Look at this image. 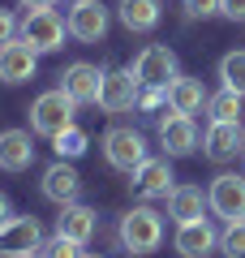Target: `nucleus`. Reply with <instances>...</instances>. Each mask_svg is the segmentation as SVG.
Here are the masks:
<instances>
[{"instance_id": "nucleus-18", "label": "nucleus", "mask_w": 245, "mask_h": 258, "mask_svg": "<svg viewBox=\"0 0 245 258\" xmlns=\"http://www.w3.org/2000/svg\"><path fill=\"white\" fill-rule=\"evenodd\" d=\"M35 164V142H30L26 129H5L0 134V168L5 172H22V168Z\"/></svg>"}, {"instance_id": "nucleus-26", "label": "nucleus", "mask_w": 245, "mask_h": 258, "mask_svg": "<svg viewBox=\"0 0 245 258\" xmlns=\"http://www.w3.org/2000/svg\"><path fill=\"white\" fill-rule=\"evenodd\" d=\"M43 258H82V245L56 232L52 241H43Z\"/></svg>"}, {"instance_id": "nucleus-6", "label": "nucleus", "mask_w": 245, "mask_h": 258, "mask_svg": "<svg viewBox=\"0 0 245 258\" xmlns=\"http://www.w3.org/2000/svg\"><path fill=\"white\" fill-rule=\"evenodd\" d=\"M129 74L138 78V86H168L176 78V52L163 43H146Z\"/></svg>"}, {"instance_id": "nucleus-7", "label": "nucleus", "mask_w": 245, "mask_h": 258, "mask_svg": "<svg viewBox=\"0 0 245 258\" xmlns=\"http://www.w3.org/2000/svg\"><path fill=\"white\" fill-rule=\"evenodd\" d=\"M207 203H211V211H215L224 224L245 220V176L219 172L215 181H211V189H207Z\"/></svg>"}, {"instance_id": "nucleus-12", "label": "nucleus", "mask_w": 245, "mask_h": 258, "mask_svg": "<svg viewBox=\"0 0 245 258\" xmlns=\"http://www.w3.org/2000/svg\"><path fill=\"white\" fill-rule=\"evenodd\" d=\"M176 254L181 258H207L211 249L219 245V232H215V224L202 215V220H185V224H176Z\"/></svg>"}, {"instance_id": "nucleus-20", "label": "nucleus", "mask_w": 245, "mask_h": 258, "mask_svg": "<svg viewBox=\"0 0 245 258\" xmlns=\"http://www.w3.org/2000/svg\"><path fill=\"white\" fill-rule=\"evenodd\" d=\"M207 194H202V185H176L172 194H168V215H172L176 224L185 220H202V211H207Z\"/></svg>"}, {"instance_id": "nucleus-13", "label": "nucleus", "mask_w": 245, "mask_h": 258, "mask_svg": "<svg viewBox=\"0 0 245 258\" xmlns=\"http://www.w3.org/2000/svg\"><path fill=\"white\" fill-rule=\"evenodd\" d=\"M159 142H163L168 155H190L198 147V125H194V116L168 108V116L159 120Z\"/></svg>"}, {"instance_id": "nucleus-3", "label": "nucleus", "mask_w": 245, "mask_h": 258, "mask_svg": "<svg viewBox=\"0 0 245 258\" xmlns=\"http://www.w3.org/2000/svg\"><path fill=\"white\" fill-rule=\"evenodd\" d=\"M73 108H78V103H73L60 86H56V91H43L35 103H30V129L43 134V138H56L60 129L73 125Z\"/></svg>"}, {"instance_id": "nucleus-21", "label": "nucleus", "mask_w": 245, "mask_h": 258, "mask_svg": "<svg viewBox=\"0 0 245 258\" xmlns=\"http://www.w3.org/2000/svg\"><path fill=\"white\" fill-rule=\"evenodd\" d=\"M116 13H120V26H125V30L146 35V30L159 26V13L163 9H159V0H120Z\"/></svg>"}, {"instance_id": "nucleus-11", "label": "nucleus", "mask_w": 245, "mask_h": 258, "mask_svg": "<svg viewBox=\"0 0 245 258\" xmlns=\"http://www.w3.org/2000/svg\"><path fill=\"white\" fill-rule=\"evenodd\" d=\"M35 64H39V52L18 35L13 43L0 47V82H9V86L30 82V78H35Z\"/></svg>"}, {"instance_id": "nucleus-25", "label": "nucleus", "mask_w": 245, "mask_h": 258, "mask_svg": "<svg viewBox=\"0 0 245 258\" xmlns=\"http://www.w3.org/2000/svg\"><path fill=\"white\" fill-rule=\"evenodd\" d=\"M219 249H224L228 258H245V220H232L224 228V237H219Z\"/></svg>"}, {"instance_id": "nucleus-1", "label": "nucleus", "mask_w": 245, "mask_h": 258, "mask_svg": "<svg viewBox=\"0 0 245 258\" xmlns=\"http://www.w3.org/2000/svg\"><path fill=\"white\" fill-rule=\"evenodd\" d=\"M163 241V215L151 211V207H134V211L120 220V245L129 249V254H151V249H159Z\"/></svg>"}, {"instance_id": "nucleus-27", "label": "nucleus", "mask_w": 245, "mask_h": 258, "mask_svg": "<svg viewBox=\"0 0 245 258\" xmlns=\"http://www.w3.org/2000/svg\"><path fill=\"white\" fill-rule=\"evenodd\" d=\"M168 103V86H138V108H163Z\"/></svg>"}, {"instance_id": "nucleus-31", "label": "nucleus", "mask_w": 245, "mask_h": 258, "mask_svg": "<svg viewBox=\"0 0 245 258\" xmlns=\"http://www.w3.org/2000/svg\"><path fill=\"white\" fill-rule=\"evenodd\" d=\"M9 220H13V207H9V198L0 194V224H9Z\"/></svg>"}, {"instance_id": "nucleus-29", "label": "nucleus", "mask_w": 245, "mask_h": 258, "mask_svg": "<svg viewBox=\"0 0 245 258\" xmlns=\"http://www.w3.org/2000/svg\"><path fill=\"white\" fill-rule=\"evenodd\" d=\"M18 18H13V9H0V47L5 43H13V39H18Z\"/></svg>"}, {"instance_id": "nucleus-14", "label": "nucleus", "mask_w": 245, "mask_h": 258, "mask_svg": "<svg viewBox=\"0 0 245 258\" xmlns=\"http://www.w3.org/2000/svg\"><path fill=\"white\" fill-rule=\"evenodd\" d=\"M138 103V78L125 69H112L99 82V108L103 112H129Z\"/></svg>"}, {"instance_id": "nucleus-24", "label": "nucleus", "mask_w": 245, "mask_h": 258, "mask_svg": "<svg viewBox=\"0 0 245 258\" xmlns=\"http://www.w3.org/2000/svg\"><path fill=\"white\" fill-rule=\"evenodd\" d=\"M52 142H56V155H60V159H78V155H86V147H91L86 129H78V125L60 129V134H56Z\"/></svg>"}, {"instance_id": "nucleus-9", "label": "nucleus", "mask_w": 245, "mask_h": 258, "mask_svg": "<svg viewBox=\"0 0 245 258\" xmlns=\"http://www.w3.org/2000/svg\"><path fill=\"white\" fill-rule=\"evenodd\" d=\"M129 176H134L129 185H134L138 198H168V194L176 189V185H172L176 176H172V164H168V159H151V155H146Z\"/></svg>"}, {"instance_id": "nucleus-22", "label": "nucleus", "mask_w": 245, "mask_h": 258, "mask_svg": "<svg viewBox=\"0 0 245 258\" xmlns=\"http://www.w3.org/2000/svg\"><path fill=\"white\" fill-rule=\"evenodd\" d=\"M207 116L211 120H241V95L236 91H219V95H207Z\"/></svg>"}, {"instance_id": "nucleus-34", "label": "nucleus", "mask_w": 245, "mask_h": 258, "mask_svg": "<svg viewBox=\"0 0 245 258\" xmlns=\"http://www.w3.org/2000/svg\"><path fill=\"white\" fill-rule=\"evenodd\" d=\"M82 258H103V254H82Z\"/></svg>"}, {"instance_id": "nucleus-8", "label": "nucleus", "mask_w": 245, "mask_h": 258, "mask_svg": "<svg viewBox=\"0 0 245 258\" xmlns=\"http://www.w3.org/2000/svg\"><path fill=\"white\" fill-rule=\"evenodd\" d=\"M202 151H207V159H215V164H228V159L245 155L241 120H211L207 134H202Z\"/></svg>"}, {"instance_id": "nucleus-5", "label": "nucleus", "mask_w": 245, "mask_h": 258, "mask_svg": "<svg viewBox=\"0 0 245 258\" xmlns=\"http://www.w3.org/2000/svg\"><path fill=\"white\" fill-rule=\"evenodd\" d=\"M43 249V228L35 215H13L9 224H0V258H26Z\"/></svg>"}, {"instance_id": "nucleus-32", "label": "nucleus", "mask_w": 245, "mask_h": 258, "mask_svg": "<svg viewBox=\"0 0 245 258\" xmlns=\"http://www.w3.org/2000/svg\"><path fill=\"white\" fill-rule=\"evenodd\" d=\"M22 5H26V9H52L56 0H22Z\"/></svg>"}, {"instance_id": "nucleus-17", "label": "nucleus", "mask_w": 245, "mask_h": 258, "mask_svg": "<svg viewBox=\"0 0 245 258\" xmlns=\"http://www.w3.org/2000/svg\"><path fill=\"white\" fill-rule=\"evenodd\" d=\"M95 224H99V215L91 211V207H82V203H65L60 215H56V232L69 241H78V245H86V241L95 237Z\"/></svg>"}, {"instance_id": "nucleus-30", "label": "nucleus", "mask_w": 245, "mask_h": 258, "mask_svg": "<svg viewBox=\"0 0 245 258\" xmlns=\"http://www.w3.org/2000/svg\"><path fill=\"white\" fill-rule=\"evenodd\" d=\"M224 18H232V22H245V0H224Z\"/></svg>"}, {"instance_id": "nucleus-15", "label": "nucleus", "mask_w": 245, "mask_h": 258, "mask_svg": "<svg viewBox=\"0 0 245 258\" xmlns=\"http://www.w3.org/2000/svg\"><path fill=\"white\" fill-rule=\"evenodd\" d=\"M99 82H103V74L95 64H86V60L69 64L60 74V91L69 95L73 103H99Z\"/></svg>"}, {"instance_id": "nucleus-2", "label": "nucleus", "mask_w": 245, "mask_h": 258, "mask_svg": "<svg viewBox=\"0 0 245 258\" xmlns=\"http://www.w3.org/2000/svg\"><path fill=\"white\" fill-rule=\"evenodd\" d=\"M22 39H26L30 47H35L39 56L43 52H56V47H65V35H69V22L60 18L56 9H26V18H22Z\"/></svg>"}, {"instance_id": "nucleus-4", "label": "nucleus", "mask_w": 245, "mask_h": 258, "mask_svg": "<svg viewBox=\"0 0 245 258\" xmlns=\"http://www.w3.org/2000/svg\"><path fill=\"white\" fill-rule=\"evenodd\" d=\"M103 159H108L116 172H134L146 159V138L138 129H129V125H112L108 134H103Z\"/></svg>"}, {"instance_id": "nucleus-33", "label": "nucleus", "mask_w": 245, "mask_h": 258, "mask_svg": "<svg viewBox=\"0 0 245 258\" xmlns=\"http://www.w3.org/2000/svg\"><path fill=\"white\" fill-rule=\"evenodd\" d=\"M26 258H43V249H39V254H26Z\"/></svg>"}, {"instance_id": "nucleus-19", "label": "nucleus", "mask_w": 245, "mask_h": 258, "mask_svg": "<svg viewBox=\"0 0 245 258\" xmlns=\"http://www.w3.org/2000/svg\"><path fill=\"white\" fill-rule=\"evenodd\" d=\"M168 108L185 112V116H194L198 108H207V91H202V82H198V78L176 74L172 82H168Z\"/></svg>"}, {"instance_id": "nucleus-16", "label": "nucleus", "mask_w": 245, "mask_h": 258, "mask_svg": "<svg viewBox=\"0 0 245 258\" xmlns=\"http://www.w3.org/2000/svg\"><path fill=\"white\" fill-rule=\"evenodd\" d=\"M78 189H82V176H78V168H73L69 159H56L43 172V198L47 203H56V207L78 203Z\"/></svg>"}, {"instance_id": "nucleus-28", "label": "nucleus", "mask_w": 245, "mask_h": 258, "mask_svg": "<svg viewBox=\"0 0 245 258\" xmlns=\"http://www.w3.org/2000/svg\"><path fill=\"white\" fill-rule=\"evenodd\" d=\"M185 9H190V18H215V13H224V0H185Z\"/></svg>"}, {"instance_id": "nucleus-10", "label": "nucleus", "mask_w": 245, "mask_h": 258, "mask_svg": "<svg viewBox=\"0 0 245 258\" xmlns=\"http://www.w3.org/2000/svg\"><path fill=\"white\" fill-rule=\"evenodd\" d=\"M69 35L78 39V43H99V39L108 35V9H103L99 0H73Z\"/></svg>"}, {"instance_id": "nucleus-23", "label": "nucleus", "mask_w": 245, "mask_h": 258, "mask_svg": "<svg viewBox=\"0 0 245 258\" xmlns=\"http://www.w3.org/2000/svg\"><path fill=\"white\" fill-rule=\"evenodd\" d=\"M219 82L245 99V52H228L224 60H219Z\"/></svg>"}]
</instances>
